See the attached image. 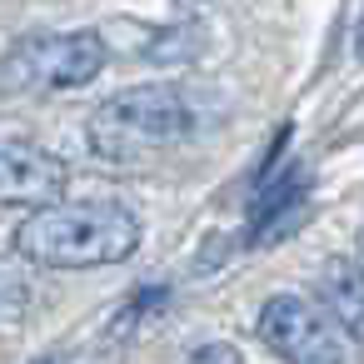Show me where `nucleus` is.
I'll return each mask as SVG.
<instances>
[{"mask_svg":"<svg viewBox=\"0 0 364 364\" xmlns=\"http://www.w3.org/2000/svg\"><path fill=\"white\" fill-rule=\"evenodd\" d=\"M16 255L36 269H100L120 264L140 245V220L130 205L85 200V205H41L16 225Z\"/></svg>","mask_w":364,"mask_h":364,"instance_id":"1","label":"nucleus"},{"mask_svg":"<svg viewBox=\"0 0 364 364\" xmlns=\"http://www.w3.org/2000/svg\"><path fill=\"white\" fill-rule=\"evenodd\" d=\"M195 130H200V110L180 85H130L90 115L85 140L105 165H145L195 140Z\"/></svg>","mask_w":364,"mask_h":364,"instance_id":"2","label":"nucleus"},{"mask_svg":"<svg viewBox=\"0 0 364 364\" xmlns=\"http://www.w3.org/2000/svg\"><path fill=\"white\" fill-rule=\"evenodd\" d=\"M110 60V46L95 31H50L26 36L0 55V95H60L90 85Z\"/></svg>","mask_w":364,"mask_h":364,"instance_id":"3","label":"nucleus"},{"mask_svg":"<svg viewBox=\"0 0 364 364\" xmlns=\"http://www.w3.org/2000/svg\"><path fill=\"white\" fill-rule=\"evenodd\" d=\"M255 334L284 364H349V339L334 329L324 309H314L299 294H269L259 304Z\"/></svg>","mask_w":364,"mask_h":364,"instance_id":"4","label":"nucleus"},{"mask_svg":"<svg viewBox=\"0 0 364 364\" xmlns=\"http://www.w3.org/2000/svg\"><path fill=\"white\" fill-rule=\"evenodd\" d=\"M70 185V170L60 155L31 145V140H0V205H55Z\"/></svg>","mask_w":364,"mask_h":364,"instance_id":"5","label":"nucleus"},{"mask_svg":"<svg viewBox=\"0 0 364 364\" xmlns=\"http://www.w3.org/2000/svg\"><path fill=\"white\" fill-rule=\"evenodd\" d=\"M314 294H319V309L334 319V329L354 344H364V269L354 255H334L319 264V279H314Z\"/></svg>","mask_w":364,"mask_h":364,"instance_id":"6","label":"nucleus"},{"mask_svg":"<svg viewBox=\"0 0 364 364\" xmlns=\"http://www.w3.org/2000/svg\"><path fill=\"white\" fill-rule=\"evenodd\" d=\"M31 304H36L31 274L21 264H11V259H0V329H21Z\"/></svg>","mask_w":364,"mask_h":364,"instance_id":"7","label":"nucleus"},{"mask_svg":"<svg viewBox=\"0 0 364 364\" xmlns=\"http://www.w3.org/2000/svg\"><path fill=\"white\" fill-rule=\"evenodd\" d=\"M200 26H175V31H160L155 41H150V60H190V55H200Z\"/></svg>","mask_w":364,"mask_h":364,"instance_id":"8","label":"nucleus"},{"mask_svg":"<svg viewBox=\"0 0 364 364\" xmlns=\"http://www.w3.org/2000/svg\"><path fill=\"white\" fill-rule=\"evenodd\" d=\"M185 364H245V354H240L235 344H225V339H210V344L190 349V354H185Z\"/></svg>","mask_w":364,"mask_h":364,"instance_id":"9","label":"nucleus"},{"mask_svg":"<svg viewBox=\"0 0 364 364\" xmlns=\"http://www.w3.org/2000/svg\"><path fill=\"white\" fill-rule=\"evenodd\" d=\"M354 60L364 65V11H359V26H354Z\"/></svg>","mask_w":364,"mask_h":364,"instance_id":"10","label":"nucleus"},{"mask_svg":"<svg viewBox=\"0 0 364 364\" xmlns=\"http://www.w3.org/2000/svg\"><path fill=\"white\" fill-rule=\"evenodd\" d=\"M354 259H359V269H364V230H359V240H354Z\"/></svg>","mask_w":364,"mask_h":364,"instance_id":"11","label":"nucleus"},{"mask_svg":"<svg viewBox=\"0 0 364 364\" xmlns=\"http://www.w3.org/2000/svg\"><path fill=\"white\" fill-rule=\"evenodd\" d=\"M175 6H205V0H175Z\"/></svg>","mask_w":364,"mask_h":364,"instance_id":"12","label":"nucleus"},{"mask_svg":"<svg viewBox=\"0 0 364 364\" xmlns=\"http://www.w3.org/2000/svg\"><path fill=\"white\" fill-rule=\"evenodd\" d=\"M46 364H55V359H46Z\"/></svg>","mask_w":364,"mask_h":364,"instance_id":"13","label":"nucleus"}]
</instances>
